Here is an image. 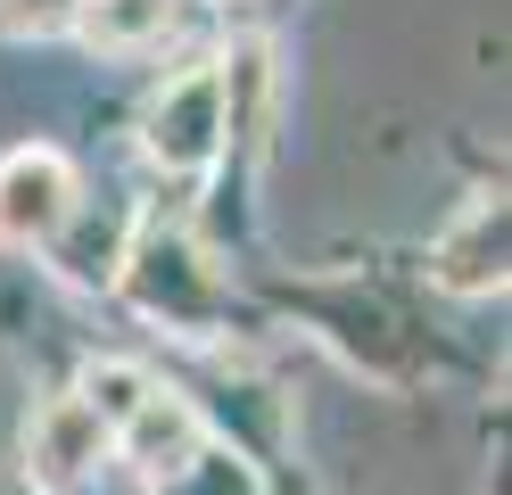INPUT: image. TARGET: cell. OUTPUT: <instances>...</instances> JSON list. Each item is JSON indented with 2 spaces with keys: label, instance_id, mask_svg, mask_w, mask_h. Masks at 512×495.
Returning <instances> with one entry per match:
<instances>
[{
  "label": "cell",
  "instance_id": "cell-9",
  "mask_svg": "<svg viewBox=\"0 0 512 495\" xmlns=\"http://www.w3.org/2000/svg\"><path fill=\"white\" fill-rule=\"evenodd\" d=\"M83 0H0V33L17 42H50V33H75Z\"/></svg>",
  "mask_w": 512,
  "mask_h": 495
},
{
  "label": "cell",
  "instance_id": "cell-3",
  "mask_svg": "<svg viewBox=\"0 0 512 495\" xmlns=\"http://www.w3.org/2000/svg\"><path fill=\"white\" fill-rule=\"evenodd\" d=\"M83 190L58 149H9L0 157V248H50L75 223Z\"/></svg>",
  "mask_w": 512,
  "mask_h": 495
},
{
  "label": "cell",
  "instance_id": "cell-4",
  "mask_svg": "<svg viewBox=\"0 0 512 495\" xmlns=\"http://www.w3.org/2000/svg\"><path fill=\"white\" fill-rule=\"evenodd\" d=\"M100 462H108V429L75 405V388L50 396V405L25 421V479H34L42 495H75Z\"/></svg>",
  "mask_w": 512,
  "mask_h": 495
},
{
  "label": "cell",
  "instance_id": "cell-7",
  "mask_svg": "<svg viewBox=\"0 0 512 495\" xmlns=\"http://www.w3.org/2000/svg\"><path fill=\"white\" fill-rule=\"evenodd\" d=\"M174 17H182V0H83L75 33H83L91 50L124 58V50H149V42H166V33H174Z\"/></svg>",
  "mask_w": 512,
  "mask_h": 495
},
{
  "label": "cell",
  "instance_id": "cell-5",
  "mask_svg": "<svg viewBox=\"0 0 512 495\" xmlns=\"http://www.w3.org/2000/svg\"><path fill=\"white\" fill-rule=\"evenodd\" d=\"M108 446H116L124 462H133V471H141L149 487H166V479H182L190 462H199V446H207V413L190 405L182 388H157V396H149V405H141L133 421H124V429H116Z\"/></svg>",
  "mask_w": 512,
  "mask_h": 495
},
{
  "label": "cell",
  "instance_id": "cell-6",
  "mask_svg": "<svg viewBox=\"0 0 512 495\" xmlns=\"http://www.w3.org/2000/svg\"><path fill=\"white\" fill-rule=\"evenodd\" d=\"M430 273L455 297H496L504 289V198H471V207L438 231Z\"/></svg>",
  "mask_w": 512,
  "mask_h": 495
},
{
  "label": "cell",
  "instance_id": "cell-1",
  "mask_svg": "<svg viewBox=\"0 0 512 495\" xmlns=\"http://www.w3.org/2000/svg\"><path fill=\"white\" fill-rule=\"evenodd\" d=\"M116 289L133 297L149 322L182 330V339H215V322H223L215 264L190 248L174 223H141V231H133V248H124V264H116Z\"/></svg>",
  "mask_w": 512,
  "mask_h": 495
},
{
  "label": "cell",
  "instance_id": "cell-8",
  "mask_svg": "<svg viewBox=\"0 0 512 495\" xmlns=\"http://www.w3.org/2000/svg\"><path fill=\"white\" fill-rule=\"evenodd\" d=\"M149 396H157V372H149V363H124V355H91V363H83V380H75V405L100 421L108 438L149 405Z\"/></svg>",
  "mask_w": 512,
  "mask_h": 495
},
{
  "label": "cell",
  "instance_id": "cell-2",
  "mask_svg": "<svg viewBox=\"0 0 512 495\" xmlns=\"http://www.w3.org/2000/svg\"><path fill=\"white\" fill-rule=\"evenodd\" d=\"M141 149H149V165H166V174H207V165L223 157V83H215V58L207 66H182V75L149 99Z\"/></svg>",
  "mask_w": 512,
  "mask_h": 495
}]
</instances>
